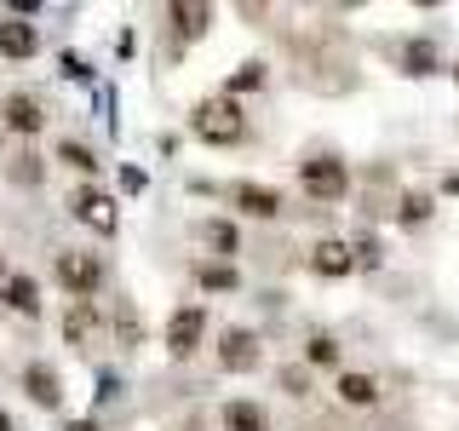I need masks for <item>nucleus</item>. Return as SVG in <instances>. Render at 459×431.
Wrapping results in <instances>:
<instances>
[{
  "instance_id": "obj_23",
  "label": "nucleus",
  "mask_w": 459,
  "mask_h": 431,
  "mask_svg": "<svg viewBox=\"0 0 459 431\" xmlns=\"http://www.w3.org/2000/svg\"><path fill=\"white\" fill-rule=\"evenodd\" d=\"M430 213H437V201H430L425 190H402V201H396V219L408 224V230H420V224H430Z\"/></svg>"
},
{
  "instance_id": "obj_28",
  "label": "nucleus",
  "mask_w": 459,
  "mask_h": 431,
  "mask_svg": "<svg viewBox=\"0 0 459 431\" xmlns=\"http://www.w3.org/2000/svg\"><path fill=\"white\" fill-rule=\"evenodd\" d=\"M0 431H18V426H12V414H6V409H0Z\"/></svg>"
},
{
  "instance_id": "obj_7",
  "label": "nucleus",
  "mask_w": 459,
  "mask_h": 431,
  "mask_svg": "<svg viewBox=\"0 0 459 431\" xmlns=\"http://www.w3.org/2000/svg\"><path fill=\"white\" fill-rule=\"evenodd\" d=\"M224 201L241 213V219H281V213H287V196L276 190V184H258V179L224 184Z\"/></svg>"
},
{
  "instance_id": "obj_27",
  "label": "nucleus",
  "mask_w": 459,
  "mask_h": 431,
  "mask_svg": "<svg viewBox=\"0 0 459 431\" xmlns=\"http://www.w3.org/2000/svg\"><path fill=\"white\" fill-rule=\"evenodd\" d=\"M64 431H104V426H98V420H92V414H86V420H69Z\"/></svg>"
},
{
  "instance_id": "obj_16",
  "label": "nucleus",
  "mask_w": 459,
  "mask_h": 431,
  "mask_svg": "<svg viewBox=\"0 0 459 431\" xmlns=\"http://www.w3.org/2000/svg\"><path fill=\"white\" fill-rule=\"evenodd\" d=\"M190 277H195V287H207V294H236L241 287V270L230 265V259H195Z\"/></svg>"
},
{
  "instance_id": "obj_31",
  "label": "nucleus",
  "mask_w": 459,
  "mask_h": 431,
  "mask_svg": "<svg viewBox=\"0 0 459 431\" xmlns=\"http://www.w3.org/2000/svg\"><path fill=\"white\" fill-rule=\"evenodd\" d=\"M454 81H459V64H454Z\"/></svg>"
},
{
  "instance_id": "obj_20",
  "label": "nucleus",
  "mask_w": 459,
  "mask_h": 431,
  "mask_svg": "<svg viewBox=\"0 0 459 431\" xmlns=\"http://www.w3.org/2000/svg\"><path fill=\"white\" fill-rule=\"evenodd\" d=\"M0 172H6L12 184H23V190H35V184L47 179V162H40L35 150H18V155H6V167H0Z\"/></svg>"
},
{
  "instance_id": "obj_11",
  "label": "nucleus",
  "mask_w": 459,
  "mask_h": 431,
  "mask_svg": "<svg viewBox=\"0 0 459 431\" xmlns=\"http://www.w3.org/2000/svg\"><path fill=\"white\" fill-rule=\"evenodd\" d=\"M305 265H310L322 282H344V277L356 270V248H351V242H339V236H322V242L310 248Z\"/></svg>"
},
{
  "instance_id": "obj_4",
  "label": "nucleus",
  "mask_w": 459,
  "mask_h": 431,
  "mask_svg": "<svg viewBox=\"0 0 459 431\" xmlns=\"http://www.w3.org/2000/svg\"><path fill=\"white\" fill-rule=\"evenodd\" d=\"M69 219L86 224L92 236H115V230H121V201H115L104 184H75V190H69Z\"/></svg>"
},
{
  "instance_id": "obj_18",
  "label": "nucleus",
  "mask_w": 459,
  "mask_h": 431,
  "mask_svg": "<svg viewBox=\"0 0 459 431\" xmlns=\"http://www.w3.org/2000/svg\"><path fill=\"white\" fill-rule=\"evenodd\" d=\"M57 162H64L69 172H81V184H98V167H104V155H98L92 144H81V138H64V144H57Z\"/></svg>"
},
{
  "instance_id": "obj_9",
  "label": "nucleus",
  "mask_w": 459,
  "mask_h": 431,
  "mask_svg": "<svg viewBox=\"0 0 459 431\" xmlns=\"http://www.w3.org/2000/svg\"><path fill=\"white\" fill-rule=\"evenodd\" d=\"M18 380H23V397L35 402V409H64V374H57L47 356H29Z\"/></svg>"
},
{
  "instance_id": "obj_1",
  "label": "nucleus",
  "mask_w": 459,
  "mask_h": 431,
  "mask_svg": "<svg viewBox=\"0 0 459 431\" xmlns=\"http://www.w3.org/2000/svg\"><path fill=\"white\" fill-rule=\"evenodd\" d=\"M190 133L207 144V150H241V144L253 138V127H247V110H241V98H201V104L190 110Z\"/></svg>"
},
{
  "instance_id": "obj_21",
  "label": "nucleus",
  "mask_w": 459,
  "mask_h": 431,
  "mask_svg": "<svg viewBox=\"0 0 459 431\" xmlns=\"http://www.w3.org/2000/svg\"><path fill=\"white\" fill-rule=\"evenodd\" d=\"M344 363V345L333 334H310L305 339V368H339Z\"/></svg>"
},
{
  "instance_id": "obj_14",
  "label": "nucleus",
  "mask_w": 459,
  "mask_h": 431,
  "mask_svg": "<svg viewBox=\"0 0 459 431\" xmlns=\"http://www.w3.org/2000/svg\"><path fill=\"white\" fill-rule=\"evenodd\" d=\"M333 397L344 402V409H379L385 385H379V374H368V368H339Z\"/></svg>"
},
{
  "instance_id": "obj_30",
  "label": "nucleus",
  "mask_w": 459,
  "mask_h": 431,
  "mask_svg": "<svg viewBox=\"0 0 459 431\" xmlns=\"http://www.w3.org/2000/svg\"><path fill=\"white\" fill-rule=\"evenodd\" d=\"M448 190H459V172H448Z\"/></svg>"
},
{
  "instance_id": "obj_12",
  "label": "nucleus",
  "mask_w": 459,
  "mask_h": 431,
  "mask_svg": "<svg viewBox=\"0 0 459 431\" xmlns=\"http://www.w3.org/2000/svg\"><path fill=\"white\" fill-rule=\"evenodd\" d=\"M212 18H219V12H212L207 0H172V6H167V29H172V40H184V47L207 35Z\"/></svg>"
},
{
  "instance_id": "obj_8",
  "label": "nucleus",
  "mask_w": 459,
  "mask_h": 431,
  "mask_svg": "<svg viewBox=\"0 0 459 431\" xmlns=\"http://www.w3.org/2000/svg\"><path fill=\"white\" fill-rule=\"evenodd\" d=\"M212 356H219L224 374H258V368H264V339H258L253 328H224Z\"/></svg>"
},
{
  "instance_id": "obj_13",
  "label": "nucleus",
  "mask_w": 459,
  "mask_h": 431,
  "mask_svg": "<svg viewBox=\"0 0 459 431\" xmlns=\"http://www.w3.org/2000/svg\"><path fill=\"white\" fill-rule=\"evenodd\" d=\"M64 345H75V351H92V339L104 334V316H98L92 299H69V311H64Z\"/></svg>"
},
{
  "instance_id": "obj_10",
  "label": "nucleus",
  "mask_w": 459,
  "mask_h": 431,
  "mask_svg": "<svg viewBox=\"0 0 459 431\" xmlns=\"http://www.w3.org/2000/svg\"><path fill=\"white\" fill-rule=\"evenodd\" d=\"M40 47H47L40 23H29V18H12V12H0V57H12V64H29V57H40Z\"/></svg>"
},
{
  "instance_id": "obj_29",
  "label": "nucleus",
  "mask_w": 459,
  "mask_h": 431,
  "mask_svg": "<svg viewBox=\"0 0 459 431\" xmlns=\"http://www.w3.org/2000/svg\"><path fill=\"white\" fill-rule=\"evenodd\" d=\"M12 282V270H6V259H0V287H6Z\"/></svg>"
},
{
  "instance_id": "obj_2",
  "label": "nucleus",
  "mask_w": 459,
  "mask_h": 431,
  "mask_svg": "<svg viewBox=\"0 0 459 431\" xmlns=\"http://www.w3.org/2000/svg\"><path fill=\"white\" fill-rule=\"evenodd\" d=\"M52 282L64 287L69 299H98V294H104V282H109V265H104V253L57 248V259H52Z\"/></svg>"
},
{
  "instance_id": "obj_15",
  "label": "nucleus",
  "mask_w": 459,
  "mask_h": 431,
  "mask_svg": "<svg viewBox=\"0 0 459 431\" xmlns=\"http://www.w3.org/2000/svg\"><path fill=\"white\" fill-rule=\"evenodd\" d=\"M224 431H270V409L258 397H230L224 414H219Z\"/></svg>"
},
{
  "instance_id": "obj_26",
  "label": "nucleus",
  "mask_w": 459,
  "mask_h": 431,
  "mask_svg": "<svg viewBox=\"0 0 459 431\" xmlns=\"http://www.w3.org/2000/svg\"><path fill=\"white\" fill-rule=\"evenodd\" d=\"M281 391L287 397H310V368H281Z\"/></svg>"
},
{
  "instance_id": "obj_25",
  "label": "nucleus",
  "mask_w": 459,
  "mask_h": 431,
  "mask_svg": "<svg viewBox=\"0 0 459 431\" xmlns=\"http://www.w3.org/2000/svg\"><path fill=\"white\" fill-rule=\"evenodd\" d=\"M253 86H264V64H241L236 75L224 81V92H230V98H241V92H253Z\"/></svg>"
},
{
  "instance_id": "obj_22",
  "label": "nucleus",
  "mask_w": 459,
  "mask_h": 431,
  "mask_svg": "<svg viewBox=\"0 0 459 431\" xmlns=\"http://www.w3.org/2000/svg\"><path fill=\"white\" fill-rule=\"evenodd\" d=\"M115 345H121V351H138L143 345V316L126 305V299L115 305Z\"/></svg>"
},
{
  "instance_id": "obj_17",
  "label": "nucleus",
  "mask_w": 459,
  "mask_h": 431,
  "mask_svg": "<svg viewBox=\"0 0 459 431\" xmlns=\"http://www.w3.org/2000/svg\"><path fill=\"white\" fill-rule=\"evenodd\" d=\"M0 305H6L12 316H40V282L23 277V270H12V282L0 287Z\"/></svg>"
},
{
  "instance_id": "obj_5",
  "label": "nucleus",
  "mask_w": 459,
  "mask_h": 431,
  "mask_svg": "<svg viewBox=\"0 0 459 431\" xmlns=\"http://www.w3.org/2000/svg\"><path fill=\"white\" fill-rule=\"evenodd\" d=\"M201 339H207V305H178V311L167 316L161 345H167L172 363H190V356L201 351Z\"/></svg>"
},
{
  "instance_id": "obj_3",
  "label": "nucleus",
  "mask_w": 459,
  "mask_h": 431,
  "mask_svg": "<svg viewBox=\"0 0 459 431\" xmlns=\"http://www.w3.org/2000/svg\"><path fill=\"white\" fill-rule=\"evenodd\" d=\"M299 190L310 201H322V207H339V201L351 196V167H344L333 150H316V155L299 162Z\"/></svg>"
},
{
  "instance_id": "obj_6",
  "label": "nucleus",
  "mask_w": 459,
  "mask_h": 431,
  "mask_svg": "<svg viewBox=\"0 0 459 431\" xmlns=\"http://www.w3.org/2000/svg\"><path fill=\"white\" fill-rule=\"evenodd\" d=\"M47 98L40 92H6L0 98V133H12V138H40L47 133Z\"/></svg>"
},
{
  "instance_id": "obj_24",
  "label": "nucleus",
  "mask_w": 459,
  "mask_h": 431,
  "mask_svg": "<svg viewBox=\"0 0 459 431\" xmlns=\"http://www.w3.org/2000/svg\"><path fill=\"white\" fill-rule=\"evenodd\" d=\"M437 69V47L430 40H408L402 47V75H430Z\"/></svg>"
},
{
  "instance_id": "obj_19",
  "label": "nucleus",
  "mask_w": 459,
  "mask_h": 431,
  "mask_svg": "<svg viewBox=\"0 0 459 431\" xmlns=\"http://www.w3.org/2000/svg\"><path fill=\"white\" fill-rule=\"evenodd\" d=\"M195 236L207 242V248L219 253V259H236V253H241V230H236V219H201V224H195Z\"/></svg>"
}]
</instances>
